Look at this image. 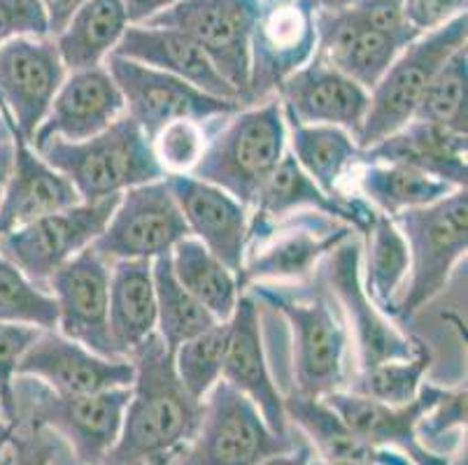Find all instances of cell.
<instances>
[{"mask_svg":"<svg viewBox=\"0 0 468 465\" xmlns=\"http://www.w3.org/2000/svg\"><path fill=\"white\" fill-rule=\"evenodd\" d=\"M133 364L131 398L126 405L117 445L103 465H144L168 460L189 442L198 419L201 400L180 382L173 354L159 335H152L129 358Z\"/></svg>","mask_w":468,"mask_h":465,"instance_id":"1","label":"cell"},{"mask_svg":"<svg viewBox=\"0 0 468 465\" xmlns=\"http://www.w3.org/2000/svg\"><path fill=\"white\" fill-rule=\"evenodd\" d=\"M250 296L284 319L292 352L287 394L324 398L347 386L350 338L322 277V266L305 284H250Z\"/></svg>","mask_w":468,"mask_h":465,"instance_id":"2","label":"cell"},{"mask_svg":"<svg viewBox=\"0 0 468 465\" xmlns=\"http://www.w3.org/2000/svg\"><path fill=\"white\" fill-rule=\"evenodd\" d=\"M287 153V122L278 96L242 105L219 122L191 177L219 186L252 210L263 182Z\"/></svg>","mask_w":468,"mask_h":465,"instance_id":"3","label":"cell"},{"mask_svg":"<svg viewBox=\"0 0 468 465\" xmlns=\"http://www.w3.org/2000/svg\"><path fill=\"white\" fill-rule=\"evenodd\" d=\"M36 152L75 186L82 203H98L165 177L150 138L129 114L93 138L49 140Z\"/></svg>","mask_w":468,"mask_h":465,"instance_id":"4","label":"cell"},{"mask_svg":"<svg viewBox=\"0 0 468 465\" xmlns=\"http://www.w3.org/2000/svg\"><path fill=\"white\" fill-rule=\"evenodd\" d=\"M131 386L58 396L33 377L15 379V428H45L68 445L75 465H103L122 433Z\"/></svg>","mask_w":468,"mask_h":465,"instance_id":"5","label":"cell"},{"mask_svg":"<svg viewBox=\"0 0 468 465\" xmlns=\"http://www.w3.org/2000/svg\"><path fill=\"white\" fill-rule=\"evenodd\" d=\"M303 442L296 428L292 435L273 433L257 405L219 379L203 398L189 442L164 465H259Z\"/></svg>","mask_w":468,"mask_h":465,"instance_id":"6","label":"cell"},{"mask_svg":"<svg viewBox=\"0 0 468 465\" xmlns=\"http://www.w3.org/2000/svg\"><path fill=\"white\" fill-rule=\"evenodd\" d=\"M410 254L406 289L391 319H410L448 287L468 249V194L457 189L424 207L394 217Z\"/></svg>","mask_w":468,"mask_h":465,"instance_id":"7","label":"cell"},{"mask_svg":"<svg viewBox=\"0 0 468 465\" xmlns=\"http://www.w3.org/2000/svg\"><path fill=\"white\" fill-rule=\"evenodd\" d=\"M356 233L345 221L322 212H293L278 221L250 219L245 259L238 272L240 287L250 284H305L329 251Z\"/></svg>","mask_w":468,"mask_h":465,"instance_id":"8","label":"cell"},{"mask_svg":"<svg viewBox=\"0 0 468 465\" xmlns=\"http://www.w3.org/2000/svg\"><path fill=\"white\" fill-rule=\"evenodd\" d=\"M468 16L462 15L431 33L417 36L368 91V110L355 135L359 149H368L397 133L415 119L420 100L431 84L433 75L454 51L466 47Z\"/></svg>","mask_w":468,"mask_h":465,"instance_id":"9","label":"cell"},{"mask_svg":"<svg viewBox=\"0 0 468 465\" xmlns=\"http://www.w3.org/2000/svg\"><path fill=\"white\" fill-rule=\"evenodd\" d=\"M259 15L261 0H180L144 24L176 28L191 37L240 96L242 105H248Z\"/></svg>","mask_w":468,"mask_h":465,"instance_id":"10","label":"cell"},{"mask_svg":"<svg viewBox=\"0 0 468 465\" xmlns=\"http://www.w3.org/2000/svg\"><path fill=\"white\" fill-rule=\"evenodd\" d=\"M322 277L338 307L347 338L355 347L356 368L412 358L422 340L410 338L408 333L385 314L371 296L366 293L361 281V238L352 233L340 242L322 261Z\"/></svg>","mask_w":468,"mask_h":465,"instance_id":"11","label":"cell"},{"mask_svg":"<svg viewBox=\"0 0 468 465\" xmlns=\"http://www.w3.org/2000/svg\"><path fill=\"white\" fill-rule=\"evenodd\" d=\"M117 203L119 196H112L40 217L0 238V256H5L33 284L47 289L54 272L98 240Z\"/></svg>","mask_w":468,"mask_h":465,"instance_id":"12","label":"cell"},{"mask_svg":"<svg viewBox=\"0 0 468 465\" xmlns=\"http://www.w3.org/2000/svg\"><path fill=\"white\" fill-rule=\"evenodd\" d=\"M186 236L189 228L164 177L119 196L112 217L91 247L108 263L154 261Z\"/></svg>","mask_w":468,"mask_h":465,"instance_id":"13","label":"cell"},{"mask_svg":"<svg viewBox=\"0 0 468 465\" xmlns=\"http://www.w3.org/2000/svg\"><path fill=\"white\" fill-rule=\"evenodd\" d=\"M105 68L124 96L126 114L143 128V133L150 140L165 123L177 122V119L215 122L242 108L240 100L210 96L201 89L191 87L180 77L117 57V54H110Z\"/></svg>","mask_w":468,"mask_h":465,"instance_id":"14","label":"cell"},{"mask_svg":"<svg viewBox=\"0 0 468 465\" xmlns=\"http://www.w3.org/2000/svg\"><path fill=\"white\" fill-rule=\"evenodd\" d=\"M66 75L54 37H15L0 45V117L7 133L31 143Z\"/></svg>","mask_w":468,"mask_h":465,"instance_id":"15","label":"cell"},{"mask_svg":"<svg viewBox=\"0 0 468 465\" xmlns=\"http://www.w3.org/2000/svg\"><path fill=\"white\" fill-rule=\"evenodd\" d=\"M110 272L108 263L93 247L80 251L47 281L57 302V331L91 352L108 358L114 354L110 338Z\"/></svg>","mask_w":468,"mask_h":465,"instance_id":"16","label":"cell"},{"mask_svg":"<svg viewBox=\"0 0 468 465\" xmlns=\"http://www.w3.org/2000/svg\"><path fill=\"white\" fill-rule=\"evenodd\" d=\"M314 10L305 0H278L271 7L261 5L252 37L248 105L275 96L280 84L314 57Z\"/></svg>","mask_w":468,"mask_h":465,"instance_id":"17","label":"cell"},{"mask_svg":"<svg viewBox=\"0 0 468 465\" xmlns=\"http://www.w3.org/2000/svg\"><path fill=\"white\" fill-rule=\"evenodd\" d=\"M133 364L108 358L54 331H42L16 365V377H33L58 396H89L131 386Z\"/></svg>","mask_w":468,"mask_h":465,"instance_id":"18","label":"cell"},{"mask_svg":"<svg viewBox=\"0 0 468 465\" xmlns=\"http://www.w3.org/2000/svg\"><path fill=\"white\" fill-rule=\"evenodd\" d=\"M221 379L257 405L273 433H293L284 415V396L268 364L261 331V305L250 293H242L236 312L229 319V347Z\"/></svg>","mask_w":468,"mask_h":465,"instance_id":"19","label":"cell"},{"mask_svg":"<svg viewBox=\"0 0 468 465\" xmlns=\"http://www.w3.org/2000/svg\"><path fill=\"white\" fill-rule=\"evenodd\" d=\"M442 386L424 382L415 400L408 405H387L380 400L364 398L350 391H334L324 396V403L334 409L347 428L361 435L371 445L387 447L408 456L415 465H450L448 456H438L424 449L417 440V421L441 396Z\"/></svg>","mask_w":468,"mask_h":465,"instance_id":"20","label":"cell"},{"mask_svg":"<svg viewBox=\"0 0 468 465\" xmlns=\"http://www.w3.org/2000/svg\"><path fill=\"white\" fill-rule=\"evenodd\" d=\"M124 96L105 66L68 72L54 96L45 122L31 138V147H42L49 140L80 143L124 117Z\"/></svg>","mask_w":468,"mask_h":465,"instance_id":"21","label":"cell"},{"mask_svg":"<svg viewBox=\"0 0 468 465\" xmlns=\"http://www.w3.org/2000/svg\"><path fill=\"white\" fill-rule=\"evenodd\" d=\"M275 96L287 117L305 126H335L356 135L368 110V91L326 63L310 58L284 79Z\"/></svg>","mask_w":468,"mask_h":465,"instance_id":"22","label":"cell"},{"mask_svg":"<svg viewBox=\"0 0 468 465\" xmlns=\"http://www.w3.org/2000/svg\"><path fill=\"white\" fill-rule=\"evenodd\" d=\"M189 236L233 272H240L248 245L250 210L240 200L191 174H165Z\"/></svg>","mask_w":468,"mask_h":465,"instance_id":"23","label":"cell"},{"mask_svg":"<svg viewBox=\"0 0 468 465\" xmlns=\"http://www.w3.org/2000/svg\"><path fill=\"white\" fill-rule=\"evenodd\" d=\"M317 47L314 58L335 68L359 87L371 91L389 66L408 45L401 37L361 28L359 24L340 12H314Z\"/></svg>","mask_w":468,"mask_h":465,"instance_id":"24","label":"cell"},{"mask_svg":"<svg viewBox=\"0 0 468 465\" xmlns=\"http://www.w3.org/2000/svg\"><path fill=\"white\" fill-rule=\"evenodd\" d=\"M468 135L454 133L431 122L412 119L397 133L380 140L368 149H361L359 161L378 164H403L441 179L452 189L468 185Z\"/></svg>","mask_w":468,"mask_h":465,"instance_id":"25","label":"cell"},{"mask_svg":"<svg viewBox=\"0 0 468 465\" xmlns=\"http://www.w3.org/2000/svg\"><path fill=\"white\" fill-rule=\"evenodd\" d=\"M112 54L143 63V66L156 68V70L168 72L173 77H180L191 87L201 89L210 96L240 100L231 84L217 72L210 58L203 54L201 47L176 28L131 24Z\"/></svg>","mask_w":468,"mask_h":465,"instance_id":"26","label":"cell"},{"mask_svg":"<svg viewBox=\"0 0 468 465\" xmlns=\"http://www.w3.org/2000/svg\"><path fill=\"white\" fill-rule=\"evenodd\" d=\"M15 140V165L0 200V238L52 212L82 203L75 186L42 159L27 140Z\"/></svg>","mask_w":468,"mask_h":465,"instance_id":"27","label":"cell"},{"mask_svg":"<svg viewBox=\"0 0 468 465\" xmlns=\"http://www.w3.org/2000/svg\"><path fill=\"white\" fill-rule=\"evenodd\" d=\"M284 415L313 449L314 459L347 465H415L408 456L371 445L340 421L322 398L284 394Z\"/></svg>","mask_w":468,"mask_h":465,"instance_id":"28","label":"cell"},{"mask_svg":"<svg viewBox=\"0 0 468 465\" xmlns=\"http://www.w3.org/2000/svg\"><path fill=\"white\" fill-rule=\"evenodd\" d=\"M322 212L334 219L345 221L347 226L364 233L366 226L371 224L376 210H371L361 198H352L347 203L331 198L324 191L314 185L313 179L303 173L292 153L282 156L278 168L271 173V177L263 182L261 191L257 194L250 219L252 221H278L293 212Z\"/></svg>","mask_w":468,"mask_h":465,"instance_id":"29","label":"cell"},{"mask_svg":"<svg viewBox=\"0 0 468 465\" xmlns=\"http://www.w3.org/2000/svg\"><path fill=\"white\" fill-rule=\"evenodd\" d=\"M110 338L119 358L143 347L156 333L152 261H117L110 272Z\"/></svg>","mask_w":468,"mask_h":465,"instance_id":"30","label":"cell"},{"mask_svg":"<svg viewBox=\"0 0 468 465\" xmlns=\"http://www.w3.org/2000/svg\"><path fill=\"white\" fill-rule=\"evenodd\" d=\"M287 149L303 173L331 198L347 203L343 182L359 165L361 149L355 135L335 126H305L287 117Z\"/></svg>","mask_w":468,"mask_h":465,"instance_id":"31","label":"cell"},{"mask_svg":"<svg viewBox=\"0 0 468 465\" xmlns=\"http://www.w3.org/2000/svg\"><path fill=\"white\" fill-rule=\"evenodd\" d=\"M129 26L122 0H89L54 37V45L68 72L89 70L105 66Z\"/></svg>","mask_w":468,"mask_h":465,"instance_id":"32","label":"cell"},{"mask_svg":"<svg viewBox=\"0 0 468 465\" xmlns=\"http://www.w3.org/2000/svg\"><path fill=\"white\" fill-rule=\"evenodd\" d=\"M355 170V189L359 194L356 198L391 219L401 212L431 205L457 191L441 179L403 164L359 161Z\"/></svg>","mask_w":468,"mask_h":465,"instance_id":"33","label":"cell"},{"mask_svg":"<svg viewBox=\"0 0 468 465\" xmlns=\"http://www.w3.org/2000/svg\"><path fill=\"white\" fill-rule=\"evenodd\" d=\"M361 236V281L371 301L391 317L410 270L408 245L394 219L380 212L373 215Z\"/></svg>","mask_w":468,"mask_h":465,"instance_id":"34","label":"cell"},{"mask_svg":"<svg viewBox=\"0 0 468 465\" xmlns=\"http://www.w3.org/2000/svg\"><path fill=\"white\" fill-rule=\"evenodd\" d=\"M170 268L182 287L206 307L215 322L233 317L242 291L236 272L221 263L207 247L186 236L170 249Z\"/></svg>","mask_w":468,"mask_h":465,"instance_id":"35","label":"cell"},{"mask_svg":"<svg viewBox=\"0 0 468 465\" xmlns=\"http://www.w3.org/2000/svg\"><path fill=\"white\" fill-rule=\"evenodd\" d=\"M152 275H154L156 293V335L164 340L170 354L182 343L219 323L176 280L170 268V251L152 261Z\"/></svg>","mask_w":468,"mask_h":465,"instance_id":"36","label":"cell"},{"mask_svg":"<svg viewBox=\"0 0 468 465\" xmlns=\"http://www.w3.org/2000/svg\"><path fill=\"white\" fill-rule=\"evenodd\" d=\"M429 368H431V352L422 343L412 358L387 361L371 368H356L347 379L345 391L387 405H408L422 389Z\"/></svg>","mask_w":468,"mask_h":465,"instance_id":"37","label":"cell"},{"mask_svg":"<svg viewBox=\"0 0 468 465\" xmlns=\"http://www.w3.org/2000/svg\"><path fill=\"white\" fill-rule=\"evenodd\" d=\"M415 119L468 135V51L457 49L433 75Z\"/></svg>","mask_w":468,"mask_h":465,"instance_id":"38","label":"cell"},{"mask_svg":"<svg viewBox=\"0 0 468 465\" xmlns=\"http://www.w3.org/2000/svg\"><path fill=\"white\" fill-rule=\"evenodd\" d=\"M229 347V322L215 323L201 335L186 340L173 352V365L185 384V389L196 400L206 398L210 389L221 379V368Z\"/></svg>","mask_w":468,"mask_h":465,"instance_id":"39","label":"cell"},{"mask_svg":"<svg viewBox=\"0 0 468 465\" xmlns=\"http://www.w3.org/2000/svg\"><path fill=\"white\" fill-rule=\"evenodd\" d=\"M0 322L28 323L42 331L57 328V302L52 293L33 284L5 256H0Z\"/></svg>","mask_w":468,"mask_h":465,"instance_id":"40","label":"cell"},{"mask_svg":"<svg viewBox=\"0 0 468 465\" xmlns=\"http://www.w3.org/2000/svg\"><path fill=\"white\" fill-rule=\"evenodd\" d=\"M217 122V119H215ZM212 122L177 119L161 128L150 140L154 156L165 174H189L206 152Z\"/></svg>","mask_w":468,"mask_h":465,"instance_id":"41","label":"cell"},{"mask_svg":"<svg viewBox=\"0 0 468 465\" xmlns=\"http://www.w3.org/2000/svg\"><path fill=\"white\" fill-rule=\"evenodd\" d=\"M466 428V386H442L441 396L431 403V407L417 421V440L422 442L424 449L438 456H448L445 438H462Z\"/></svg>","mask_w":468,"mask_h":465,"instance_id":"42","label":"cell"},{"mask_svg":"<svg viewBox=\"0 0 468 465\" xmlns=\"http://www.w3.org/2000/svg\"><path fill=\"white\" fill-rule=\"evenodd\" d=\"M40 333L42 328L28 323L0 322V415L12 426H15L16 365Z\"/></svg>","mask_w":468,"mask_h":465,"instance_id":"43","label":"cell"},{"mask_svg":"<svg viewBox=\"0 0 468 465\" xmlns=\"http://www.w3.org/2000/svg\"><path fill=\"white\" fill-rule=\"evenodd\" d=\"M345 15L361 28H371L408 42L417 37L403 16V0H356L355 5L345 10Z\"/></svg>","mask_w":468,"mask_h":465,"instance_id":"44","label":"cell"},{"mask_svg":"<svg viewBox=\"0 0 468 465\" xmlns=\"http://www.w3.org/2000/svg\"><path fill=\"white\" fill-rule=\"evenodd\" d=\"M15 37H49L40 0H0V45Z\"/></svg>","mask_w":468,"mask_h":465,"instance_id":"45","label":"cell"},{"mask_svg":"<svg viewBox=\"0 0 468 465\" xmlns=\"http://www.w3.org/2000/svg\"><path fill=\"white\" fill-rule=\"evenodd\" d=\"M468 0H403V16L417 36L431 33L466 15Z\"/></svg>","mask_w":468,"mask_h":465,"instance_id":"46","label":"cell"},{"mask_svg":"<svg viewBox=\"0 0 468 465\" xmlns=\"http://www.w3.org/2000/svg\"><path fill=\"white\" fill-rule=\"evenodd\" d=\"M87 3L89 0H40L47 16V26H49V37H57L66 28L68 21L72 19V15Z\"/></svg>","mask_w":468,"mask_h":465,"instance_id":"47","label":"cell"},{"mask_svg":"<svg viewBox=\"0 0 468 465\" xmlns=\"http://www.w3.org/2000/svg\"><path fill=\"white\" fill-rule=\"evenodd\" d=\"M176 3H180V0H122L129 24H144L159 12L176 5Z\"/></svg>","mask_w":468,"mask_h":465,"instance_id":"48","label":"cell"},{"mask_svg":"<svg viewBox=\"0 0 468 465\" xmlns=\"http://www.w3.org/2000/svg\"><path fill=\"white\" fill-rule=\"evenodd\" d=\"M313 459H314L313 449H310L308 442H303V445H299L296 449L271 456V459H266L259 465H310L313 463Z\"/></svg>","mask_w":468,"mask_h":465,"instance_id":"49","label":"cell"},{"mask_svg":"<svg viewBox=\"0 0 468 465\" xmlns=\"http://www.w3.org/2000/svg\"><path fill=\"white\" fill-rule=\"evenodd\" d=\"M12 165H15V140H0V200H3L7 182H10Z\"/></svg>","mask_w":468,"mask_h":465,"instance_id":"50","label":"cell"},{"mask_svg":"<svg viewBox=\"0 0 468 465\" xmlns=\"http://www.w3.org/2000/svg\"><path fill=\"white\" fill-rule=\"evenodd\" d=\"M314 12H340L347 10L356 3V0H305Z\"/></svg>","mask_w":468,"mask_h":465,"instance_id":"51","label":"cell"},{"mask_svg":"<svg viewBox=\"0 0 468 465\" xmlns=\"http://www.w3.org/2000/svg\"><path fill=\"white\" fill-rule=\"evenodd\" d=\"M12 433H15V426H12L5 417L0 415V442H10Z\"/></svg>","mask_w":468,"mask_h":465,"instance_id":"52","label":"cell"},{"mask_svg":"<svg viewBox=\"0 0 468 465\" xmlns=\"http://www.w3.org/2000/svg\"><path fill=\"white\" fill-rule=\"evenodd\" d=\"M12 456H10V449H5V454L0 456V465H10Z\"/></svg>","mask_w":468,"mask_h":465,"instance_id":"53","label":"cell"},{"mask_svg":"<svg viewBox=\"0 0 468 465\" xmlns=\"http://www.w3.org/2000/svg\"><path fill=\"white\" fill-rule=\"evenodd\" d=\"M310 465H347V463H326V460L313 459V463H310Z\"/></svg>","mask_w":468,"mask_h":465,"instance_id":"54","label":"cell"},{"mask_svg":"<svg viewBox=\"0 0 468 465\" xmlns=\"http://www.w3.org/2000/svg\"><path fill=\"white\" fill-rule=\"evenodd\" d=\"M5 449H7V442H0V456L5 454Z\"/></svg>","mask_w":468,"mask_h":465,"instance_id":"55","label":"cell"},{"mask_svg":"<svg viewBox=\"0 0 468 465\" xmlns=\"http://www.w3.org/2000/svg\"><path fill=\"white\" fill-rule=\"evenodd\" d=\"M165 463V460H159V463H154V465H164Z\"/></svg>","mask_w":468,"mask_h":465,"instance_id":"56","label":"cell"}]
</instances>
